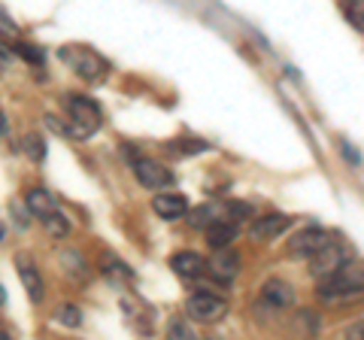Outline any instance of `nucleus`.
Returning <instances> with one entry per match:
<instances>
[{
    "instance_id": "f257e3e1",
    "label": "nucleus",
    "mask_w": 364,
    "mask_h": 340,
    "mask_svg": "<svg viewBox=\"0 0 364 340\" xmlns=\"http://www.w3.org/2000/svg\"><path fill=\"white\" fill-rule=\"evenodd\" d=\"M318 294L325 301H349L364 294V262H346L337 274L325 277Z\"/></svg>"
},
{
    "instance_id": "f03ea898",
    "label": "nucleus",
    "mask_w": 364,
    "mask_h": 340,
    "mask_svg": "<svg viewBox=\"0 0 364 340\" xmlns=\"http://www.w3.org/2000/svg\"><path fill=\"white\" fill-rule=\"evenodd\" d=\"M61 134H73V137H88L100 128V110L95 100H88L82 95L67 97V124H52Z\"/></svg>"
},
{
    "instance_id": "7ed1b4c3",
    "label": "nucleus",
    "mask_w": 364,
    "mask_h": 340,
    "mask_svg": "<svg viewBox=\"0 0 364 340\" xmlns=\"http://www.w3.org/2000/svg\"><path fill=\"white\" fill-rule=\"evenodd\" d=\"M61 61H67V64H70L79 76L88 79V83H97V79L107 73V64H104V58H100V55H95L91 49H85V46H70V49H61Z\"/></svg>"
},
{
    "instance_id": "20e7f679",
    "label": "nucleus",
    "mask_w": 364,
    "mask_h": 340,
    "mask_svg": "<svg viewBox=\"0 0 364 340\" xmlns=\"http://www.w3.org/2000/svg\"><path fill=\"white\" fill-rule=\"evenodd\" d=\"M225 313H228V304L210 292H195L186 304V316L195 322H219Z\"/></svg>"
},
{
    "instance_id": "39448f33",
    "label": "nucleus",
    "mask_w": 364,
    "mask_h": 340,
    "mask_svg": "<svg viewBox=\"0 0 364 340\" xmlns=\"http://www.w3.org/2000/svg\"><path fill=\"white\" fill-rule=\"evenodd\" d=\"M349 262V255H346V249L343 246H337V243H328V246H322L316 255H310V274L322 282L325 277H331V274H337L340 267H343Z\"/></svg>"
},
{
    "instance_id": "423d86ee",
    "label": "nucleus",
    "mask_w": 364,
    "mask_h": 340,
    "mask_svg": "<svg viewBox=\"0 0 364 340\" xmlns=\"http://www.w3.org/2000/svg\"><path fill=\"white\" fill-rule=\"evenodd\" d=\"M134 174L140 179V186H146V188H164L173 183V174H170L164 164L152 161V158H140V161L134 164Z\"/></svg>"
},
{
    "instance_id": "0eeeda50",
    "label": "nucleus",
    "mask_w": 364,
    "mask_h": 340,
    "mask_svg": "<svg viewBox=\"0 0 364 340\" xmlns=\"http://www.w3.org/2000/svg\"><path fill=\"white\" fill-rule=\"evenodd\" d=\"M328 243H331V237H328L322 228H306V231H301V234L289 243V253H291V255L310 258V255H316L318 249L328 246Z\"/></svg>"
},
{
    "instance_id": "6e6552de",
    "label": "nucleus",
    "mask_w": 364,
    "mask_h": 340,
    "mask_svg": "<svg viewBox=\"0 0 364 340\" xmlns=\"http://www.w3.org/2000/svg\"><path fill=\"white\" fill-rule=\"evenodd\" d=\"M291 225V216H282V213H270V216H261L252 225V240H270V237H279Z\"/></svg>"
},
{
    "instance_id": "1a4fd4ad",
    "label": "nucleus",
    "mask_w": 364,
    "mask_h": 340,
    "mask_svg": "<svg viewBox=\"0 0 364 340\" xmlns=\"http://www.w3.org/2000/svg\"><path fill=\"white\" fill-rule=\"evenodd\" d=\"M152 210L158 213L161 219L167 222H173V219H182L188 213V203L182 195H155L152 198Z\"/></svg>"
},
{
    "instance_id": "9d476101",
    "label": "nucleus",
    "mask_w": 364,
    "mask_h": 340,
    "mask_svg": "<svg viewBox=\"0 0 364 340\" xmlns=\"http://www.w3.org/2000/svg\"><path fill=\"white\" fill-rule=\"evenodd\" d=\"M207 270H210L215 280L228 282V280L237 274V270H240V255L231 253V249H219V255H215L213 262H207Z\"/></svg>"
},
{
    "instance_id": "9b49d317",
    "label": "nucleus",
    "mask_w": 364,
    "mask_h": 340,
    "mask_svg": "<svg viewBox=\"0 0 364 340\" xmlns=\"http://www.w3.org/2000/svg\"><path fill=\"white\" fill-rule=\"evenodd\" d=\"M261 294H264V301L270 304V307H291L294 304V289L289 286V282H282V280H270L264 282V289H261Z\"/></svg>"
},
{
    "instance_id": "f8f14e48",
    "label": "nucleus",
    "mask_w": 364,
    "mask_h": 340,
    "mask_svg": "<svg viewBox=\"0 0 364 340\" xmlns=\"http://www.w3.org/2000/svg\"><path fill=\"white\" fill-rule=\"evenodd\" d=\"M25 207H28L31 216H37L40 222H43L46 216H52L55 210H58V207H55V198H52L46 188H31V191H28V198H25Z\"/></svg>"
},
{
    "instance_id": "ddd939ff",
    "label": "nucleus",
    "mask_w": 364,
    "mask_h": 340,
    "mask_svg": "<svg viewBox=\"0 0 364 340\" xmlns=\"http://www.w3.org/2000/svg\"><path fill=\"white\" fill-rule=\"evenodd\" d=\"M170 265H173V270L182 280H195V277L203 274V267H207V262H203L198 253H176L173 258H170Z\"/></svg>"
},
{
    "instance_id": "4468645a",
    "label": "nucleus",
    "mask_w": 364,
    "mask_h": 340,
    "mask_svg": "<svg viewBox=\"0 0 364 340\" xmlns=\"http://www.w3.org/2000/svg\"><path fill=\"white\" fill-rule=\"evenodd\" d=\"M234 237H237V225H231V222H210V225H207V243H210L213 249L231 246Z\"/></svg>"
},
{
    "instance_id": "2eb2a0df",
    "label": "nucleus",
    "mask_w": 364,
    "mask_h": 340,
    "mask_svg": "<svg viewBox=\"0 0 364 340\" xmlns=\"http://www.w3.org/2000/svg\"><path fill=\"white\" fill-rule=\"evenodd\" d=\"M18 277H21V282H25V289H28L31 298L40 301L43 298V280H40L37 267H33L28 258H18Z\"/></svg>"
},
{
    "instance_id": "dca6fc26",
    "label": "nucleus",
    "mask_w": 364,
    "mask_h": 340,
    "mask_svg": "<svg viewBox=\"0 0 364 340\" xmlns=\"http://www.w3.org/2000/svg\"><path fill=\"white\" fill-rule=\"evenodd\" d=\"M343 13H346V21L355 31H364V0H346L343 4Z\"/></svg>"
},
{
    "instance_id": "f3484780",
    "label": "nucleus",
    "mask_w": 364,
    "mask_h": 340,
    "mask_svg": "<svg viewBox=\"0 0 364 340\" xmlns=\"http://www.w3.org/2000/svg\"><path fill=\"white\" fill-rule=\"evenodd\" d=\"M43 225H46V231H49L52 237H64L67 231H70V222H67V219H64V213H58V210H55L52 216H46Z\"/></svg>"
},
{
    "instance_id": "a211bd4d",
    "label": "nucleus",
    "mask_w": 364,
    "mask_h": 340,
    "mask_svg": "<svg viewBox=\"0 0 364 340\" xmlns=\"http://www.w3.org/2000/svg\"><path fill=\"white\" fill-rule=\"evenodd\" d=\"M213 213H215V207H198V210H195V213H191V216H188V222L195 225V228H207L210 222H215V216H213Z\"/></svg>"
},
{
    "instance_id": "6ab92c4d",
    "label": "nucleus",
    "mask_w": 364,
    "mask_h": 340,
    "mask_svg": "<svg viewBox=\"0 0 364 340\" xmlns=\"http://www.w3.org/2000/svg\"><path fill=\"white\" fill-rule=\"evenodd\" d=\"M58 322L67 325V328H76L79 322H82V316H79V307H73V304H64V307L58 310Z\"/></svg>"
},
{
    "instance_id": "aec40b11",
    "label": "nucleus",
    "mask_w": 364,
    "mask_h": 340,
    "mask_svg": "<svg viewBox=\"0 0 364 340\" xmlns=\"http://www.w3.org/2000/svg\"><path fill=\"white\" fill-rule=\"evenodd\" d=\"M25 152L33 158V161H40V158L46 155V146H43V140H40V137H33V134H31V137L25 140Z\"/></svg>"
},
{
    "instance_id": "412c9836",
    "label": "nucleus",
    "mask_w": 364,
    "mask_h": 340,
    "mask_svg": "<svg viewBox=\"0 0 364 340\" xmlns=\"http://www.w3.org/2000/svg\"><path fill=\"white\" fill-rule=\"evenodd\" d=\"M16 52H18V55H25V58H28L31 64H40V61H43L40 49H33L31 43H16Z\"/></svg>"
},
{
    "instance_id": "4be33fe9",
    "label": "nucleus",
    "mask_w": 364,
    "mask_h": 340,
    "mask_svg": "<svg viewBox=\"0 0 364 340\" xmlns=\"http://www.w3.org/2000/svg\"><path fill=\"white\" fill-rule=\"evenodd\" d=\"M104 270H107V277H109V274H116V277H131L128 267H122V262H116V258H107Z\"/></svg>"
},
{
    "instance_id": "5701e85b",
    "label": "nucleus",
    "mask_w": 364,
    "mask_h": 340,
    "mask_svg": "<svg viewBox=\"0 0 364 340\" xmlns=\"http://www.w3.org/2000/svg\"><path fill=\"white\" fill-rule=\"evenodd\" d=\"M346 334H349V337H358V340H364V322H358V325L346 328Z\"/></svg>"
},
{
    "instance_id": "b1692460",
    "label": "nucleus",
    "mask_w": 364,
    "mask_h": 340,
    "mask_svg": "<svg viewBox=\"0 0 364 340\" xmlns=\"http://www.w3.org/2000/svg\"><path fill=\"white\" fill-rule=\"evenodd\" d=\"M170 334H182V337H191V331H188V328L182 325V322H173V325H170Z\"/></svg>"
},
{
    "instance_id": "393cba45",
    "label": "nucleus",
    "mask_w": 364,
    "mask_h": 340,
    "mask_svg": "<svg viewBox=\"0 0 364 340\" xmlns=\"http://www.w3.org/2000/svg\"><path fill=\"white\" fill-rule=\"evenodd\" d=\"M0 28H4L6 33H16V25H13V21H9L6 16H4V9H0Z\"/></svg>"
},
{
    "instance_id": "a878e982",
    "label": "nucleus",
    "mask_w": 364,
    "mask_h": 340,
    "mask_svg": "<svg viewBox=\"0 0 364 340\" xmlns=\"http://www.w3.org/2000/svg\"><path fill=\"white\" fill-rule=\"evenodd\" d=\"M6 64H9V46L0 40V67H6Z\"/></svg>"
},
{
    "instance_id": "bb28decb",
    "label": "nucleus",
    "mask_w": 364,
    "mask_h": 340,
    "mask_svg": "<svg viewBox=\"0 0 364 340\" xmlns=\"http://www.w3.org/2000/svg\"><path fill=\"white\" fill-rule=\"evenodd\" d=\"M4 134H6V116L0 112V137H4Z\"/></svg>"
},
{
    "instance_id": "cd10ccee",
    "label": "nucleus",
    "mask_w": 364,
    "mask_h": 340,
    "mask_svg": "<svg viewBox=\"0 0 364 340\" xmlns=\"http://www.w3.org/2000/svg\"><path fill=\"white\" fill-rule=\"evenodd\" d=\"M4 301H6V292H4V289H0V304H4Z\"/></svg>"
},
{
    "instance_id": "c85d7f7f",
    "label": "nucleus",
    "mask_w": 364,
    "mask_h": 340,
    "mask_svg": "<svg viewBox=\"0 0 364 340\" xmlns=\"http://www.w3.org/2000/svg\"><path fill=\"white\" fill-rule=\"evenodd\" d=\"M6 337H9V334H6V331H0V340H6Z\"/></svg>"
},
{
    "instance_id": "c756f323",
    "label": "nucleus",
    "mask_w": 364,
    "mask_h": 340,
    "mask_svg": "<svg viewBox=\"0 0 364 340\" xmlns=\"http://www.w3.org/2000/svg\"><path fill=\"white\" fill-rule=\"evenodd\" d=\"M0 240H4V228H0Z\"/></svg>"
}]
</instances>
